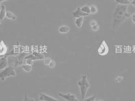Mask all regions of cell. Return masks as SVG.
Here are the masks:
<instances>
[{"mask_svg": "<svg viewBox=\"0 0 135 101\" xmlns=\"http://www.w3.org/2000/svg\"><path fill=\"white\" fill-rule=\"evenodd\" d=\"M128 7L127 5L118 4L113 14V28L119 26L124 20L131 17V15L128 12Z\"/></svg>", "mask_w": 135, "mask_h": 101, "instance_id": "obj_1", "label": "cell"}, {"mask_svg": "<svg viewBox=\"0 0 135 101\" xmlns=\"http://www.w3.org/2000/svg\"><path fill=\"white\" fill-rule=\"evenodd\" d=\"M27 55L26 53H21L18 56L16 57H14L12 56H7V61L8 64L10 66L16 67L20 65H22L23 63V60Z\"/></svg>", "mask_w": 135, "mask_h": 101, "instance_id": "obj_2", "label": "cell"}, {"mask_svg": "<svg viewBox=\"0 0 135 101\" xmlns=\"http://www.w3.org/2000/svg\"><path fill=\"white\" fill-rule=\"evenodd\" d=\"M87 75H83L80 81H78V84L81 93V98L84 99L86 96L88 89L90 87V85L88 81Z\"/></svg>", "mask_w": 135, "mask_h": 101, "instance_id": "obj_3", "label": "cell"}, {"mask_svg": "<svg viewBox=\"0 0 135 101\" xmlns=\"http://www.w3.org/2000/svg\"><path fill=\"white\" fill-rule=\"evenodd\" d=\"M16 76V73L13 68L11 66H9L4 69V70L0 72V80L4 81L9 77H15Z\"/></svg>", "mask_w": 135, "mask_h": 101, "instance_id": "obj_4", "label": "cell"}, {"mask_svg": "<svg viewBox=\"0 0 135 101\" xmlns=\"http://www.w3.org/2000/svg\"><path fill=\"white\" fill-rule=\"evenodd\" d=\"M59 95L62 98L67 101H80L74 94L69 93L67 94H64L61 93H59Z\"/></svg>", "mask_w": 135, "mask_h": 101, "instance_id": "obj_5", "label": "cell"}, {"mask_svg": "<svg viewBox=\"0 0 135 101\" xmlns=\"http://www.w3.org/2000/svg\"><path fill=\"white\" fill-rule=\"evenodd\" d=\"M98 53L102 56L105 55L108 53V47L105 41L102 42L101 45L98 50Z\"/></svg>", "mask_w": 135, "mask_h": 101, "instance_id": "obj_6", "label": "cell"}, {"mask_svg": "<svg viewBox=\"0 0 135 101\" xmlns=\"http://www.w3.org/2000/svg\"><path fill=\"white\" fill-rule=\"evenodd\" d=\"M39 100L40 101H61L44 93H41L40 94Z\"/></svg>", "mask_w": 135, "mask_h": 101, "instance_id": "obj_7", "label": "cell"}, {"mask_svg": "<svg viewBox=\"0 0 135 101\" xmlns=\"http://www.w3.org/2000/svg\"><path fill=\"white\" fill-rule=\"evenodd\" d=\"M73 16V17L77 18H79V17H85V16H88L89 15L88 14L84 13V12H83L81 10V8L80 7H78L76 10L73 12L72 13Z\"/></svg>", "mask_w": 135, "mask_h": 101, "instance_id": "obj_8", "label": "cell"}, {"mask_svg": "<svg viewBox=\"0 0 135 101\" xmlns=\"http://www.w3.org/2000/svg\"><path fill=\"white\" fill-rule=\"evenodd\" d=\"M8 65V63L7 61V56L6 55L0 60V70L4 69L7 67Z\"/></svg>", "mask_w": 135, "mask_h": 101, "instance_id": "obj_9", "label": "cell"}, {"mask_svg": "<svg viewBox=\"0 0 135 101\" xmlns=\"http://www.w3.org/2000/svg\"><path fill=\"white\" fill-rule=\"evenodd\" d=\"M7 52V47L5 43L2 41L0 42V56L1 57H4L5 54Z\"/></svg>", "mask_w": 135, "mask_h": 101, "instance_id": "obj_10", "label": "cell"}, {"mask_svg": "<svg viewBox=\"0 0 135 101\" xmlns=\"http://www.w3.org/2000/svg\"><path fill=\"white\" fill-rule=\"evenodd\" d=\"M6 7L5 5H2L1 7V10H0V20L2 21L4 20V19L6 17Z\"/></svg>", "mask_w": 135, "mask_h": 101, "instance_id": "obj_11", "label": "cell"}, {"mask_svg": "<svg viewBox=\"0 0 135 101\" xmlns=\"http://www.w3.org/2000/svg\"><path fill=\"white\" fill-rule=\"evenodd\" d=\"M70 28L67 25H62L59 28V31L61 34H67L70 31Z\"/></svg>", "mask_w": 135, "mask_h": 101, "instance_id": "obj_12", "label": "cell"}, {"mask_svg": "<svg viewBox=\"0 0 135 101\" xmlns=\"http://www.w3.org/2000/svg\"><path fill=\"white\" fill-rule=\"evenodd\" d=\"M83 20H84V17H81L79 18H77L76 19L75 23V24L76 25V26L78 28H81L83 25Z\"/></svg>", "mask_w": 135, "mask_h": 101, "instance_id": "obj_13", "label": "cell"}, {"mask_svg": "<svg viewBox=\"0 0 135 101\" xmlns=\"http://www.w3.org/2000/svg\"><path fill=\"white\" fill-rule=\"evenodd\" d=\"M6 17L8 19L12 20H16L17 19V17L15 15V14L10 11H7Z\"/></svg>", "mask_w": 135, "mask_h": 101, "instance_id": "obj_14", "label": "cell"}, {"mask_svg": "<svg viewBox=\"0 0 135 101\" xmlns=\"http://www.w3.org/2000/svg\"><path fill=\"white\" fill-rule=\"evenodd\" d=\"M115 1L118 5L128 6L131 4V2L128 0H115Z\"/></svg>", "mask_w": 135, "mask_h": 101, "instance_id": "obj_15", "label": "cell"}, {"mask_svg": "<svg viewBox=\"0 0 135 101\" xmlns=\"http://www.w3.org/2000/svg\"><path fill=\"white\" fill-rule=\"evenodd\" d=\"M81 10L84 12V13L88 14H90V7L88 5H85L81 8Z\"/></svg>", "mask_w": 135, "mask_h": 101, "instance_id": "obj_16", "label": "cell"}, {"mask_svg": "<svg viewBox=\"0 0 135 101\" xmlns=\"http://www.w3.org/2000/svg\"><path fill=\"white\" fill-rule=\"evenodd\" d=\"M22 69L27 72H30L32 70V66L27 64H24L22 65Z\"/></svg>", "mask_w": 135, "mask_h": 101, "instance_id": "obj_17", "label": "cell"}, {"mask_svg": "<svg viewBox=\"0 0 135 101\" xmlns=\"http://www.w3.org/2000/svg\"><path fill=\"white\" fill-rule=\"evenodd\" d=\"M90 14L95 15V14L97 13L98 11V8L95 5H92L91 6H90Z\"/></svg>", "mask_w": 135, "mask_h": 101, "instance_id": "obj_18", "label": "cell"}, {"mask_svg": "<svg viewBox=\"0 0 135 101\" xmlns=\"http://www.w3.org/2000/svg\"><path fill=\"white\" fill-rule=\"evenodd\" d=\"M33 55L35 56H36L37 58L39 59V60H43L44 59L45 56L41 53H40L39 52H35L33 53Z\"/></svg>", "mask_w": 135, "mask_h": 101, "instance_id": "obj_19", "label": "cell"}, {"mask_svg": "<svg viewBox=\"0 0 135 101\" xmlns=\"http://www.w3.org/2000/svg\"><path fill=\"white\" fill-rule=\"evenodd\" d=\"M25 59H31L33 61L38 60L39 59L37 58L36 56H35L33 54H31L28 55H27V56H26Z\"/></svg>", "mask_w": 135, "mask_h": 101, "instance_id": "obj_20", "label": "cell"}, {"mask_svg": "<svg viewBox=\"0 0 135 101\" xmlns=\"http://www.w3.org/2000/svg\"><path fill=\"white\" fill-rule=\"evenodd\" d=\"M52 61V59L50 57H47L45 59H44V64L45 65H48L49 64V63L51 62V61Z\"/></svg>", "mask_w": 135, "mask_h": 101, "instance_id": "obj_21", "label": "cell"}, {"mask_svg": "<svg viewBox=\"0 0 135 101\" xmlns=\"http://www.w3.org/2000/svg\"><path fill=\"white\" fill-rule=\"evenodd\" d=\"M23 101H35L34 100V98H32L30 97H27V94H26L25 95V98H24V100Z\"/></svg>", "mask_w": 135, "mask_h": 101, "instance_id": "obj_22", "label": "cell"}, {"mask_svg": "<svg viewBox=\"0 0 135 101\" xmlns=\"http://www.w3.org/2000/svg\"><path fill=\"white\" fill-rule=\"evenodd\" d=\"M95 99H96V96L94 95L86 99L85 100V101H95Z\"/></svg>", "mask_w": 135, "mask_h": 101, "instance_id": "obj_23", "label": "cell"}, {"mask_svg": "<svg viewBox=\"0 0 135 101\" xmlns=\"http://www.w3.org/2000/svg\"><path fill=\"white\" fill-rule=\"evenodd\" d=\"M49 67L50 68H54L56 66V63L54 60H52L51 61V62L49 63V64L48 65Z\"/></svg>", "mask_w": 135, "mask_h": 101, "instance_id": "obj_24", "label": "cell"}, {"mask_svg": "<svg viewBox=\"0 0 135 101\" xmlns=\"http://www.w3.org/2000/svg\"><path fill=\"white\" fill-rule=\"evenodd\" d=\"M34 61L31 59H26V64L32 66L34 64Z\"/></svg>", "mask_w": 135, "mask_h": 101, "instance_id": "obj_25", "label": "cell"}, {"mask_svg": "<svg viewBox=\"0 0 135 101\" xmlns=\"http://www.w3.org/2000/svg\"><path fill=\"white\" fill-rule=\"evenodd\" d=\"M123 77H122V76H117L115 78V81L117 82H120L122 81H123Z\"/></svg>", "mask_w": 135, "mask_h": 101, "instance_id": "obj_26", "label": "cell"}, {"mask_svg": "<svg viewBox=\"0 0 135 101\" xmlns=\"http://www.w3.org/2000/svg\"><path fill=\"white\" fill-rule=\"evenodd\" d=\"M91 29H92L93 30L95 31H97L99 30V25L98 24H97V25H95L94 26H92L91 27Z\"/></svg>", "mask_w": 135, "mask_h": 101, "instance_id": "obj_27", "label": "cell"}, {"mask_svg": "<svg viewBox=\"0 0 135 101\" xmlns=\"http://www.w3.org/2000/svg\"><path fill=\"white\" fill-rule=\"evenodd\" d=\"M97 24H98V23H97V21L96 20H92V21L90 22V26H91V27L94 26L96 25H97Z\"/></svg>", "mask_w": 135, "mask_h": 101, "instance_id": "obj_28", "label": "cell"}, {"mask_svg": "<svg viewBox=\"0 0 135 101\" xmlns=\"http://www.w3.org/2000/svg\"><path fill=\"white\" fill-rule=\"evenodd\" d=\"M131 17L132 21H133V22L134 24H135V13H133L131 15Z\"/></svg>", "mask_w": 135, "mask_h": 101, "instance_id": "obj_29", "label": "cell"}, {"mask_svg": "<svg viewBox=\"0 0 135 101\" xmlns=\"http://www.w3.org/2000/svg\"><path fill=\"white\" fill-rule=\"evenodd\" d=\"M131 4H132L133 6L135 7V0H133L131 2Z\"/></svg>", "mask_w": 135, "mask_h": 101, "instance_id": "obj_30", "label": "cell"}, {"mask_svg": "<svg viewBox=\"0 0 135 101\" xmlns=\"http://www.w3.org/2000/svg\"><path fill=\"white\" fill-rule=\"evenodd\" d=\"M8 1V0H0V2L2 3L3 2H4V1Z\"/></svg>", "mask_w": 135, "mask_h": 101, "instance_id": "obj_31", "label": "cell"}, {"mask_svg": "<svg viewBox=\"0 0 135 101\" xmlns=\"http://www.w3.org/2000/svg\"><path fill=\"white\" fill-rule=\"evenodd\" d=\"M1 22H2V21H1V20H0V24H1Z\"/></svg>", "mask_w": 135, "mask_h": 101, "instance_id": "obj_32", "label": "cell"}, {"mask_svg": "<svg viewBox=\"0 0 135 101\" xmlns=\"http://www.w3.org/2000/svg\"><path fill=\"white\" fill-rule=\"evenodd\" d=\"M128 1H129L130 2H131V1H133V0H128Z\"/></svg>", "mask_w": 135, "mask_h": 101, "instance_id": "obj_33", "label": "cell"}, {"mask_svg": "<svg viewBox=\"0 0 135 101\" xmlns=\"http://www.w3.org/2000/svg\"><path fill=\"white\" fill-rule=\"evenodd\" d=\"M1 3L0 2V9H1Z\"/></svg>", "mask_w": 135, "mask_h": 101, "instance_id": "obj_34", "label": "cell"}, {"mask_svg": "<svg viewBox=\"0 0 135 101\" xmlns=\"http://www.w3.org/2000/svg\"><path fill=\"white\" fill-rule=\"evenodd\" d=\"M103 101V100H99V101Z\"/></svg>", "mask_w": 135, "mask_h": 101, "instance_id": "obj_35", "label": "cell"}, {"mask_svg": "<svg viewBox=\"0 0 135 101\" xmlns=\"http://www.w3.org/2000/svg\"><path fill=\"white\" fill-rule=\"evenodd\" d=\"M0 57H1V56H0Z\"/></svg>", "mask_w": 135, "mask_h": 101, "instance_id": "obj_36", "label": "cell"}]
</instances>
